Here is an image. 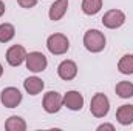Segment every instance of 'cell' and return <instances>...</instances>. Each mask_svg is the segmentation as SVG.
Instances as JSON below:
<instances>
[{
    "instance_id": "8",
    "label": "cell",
    "mask_w": 133,
    "mask_h": 131,
    "mask_svg": "<svg viewBox=\"0 0 133 131\" xmlns=\"http://www.w3.org/2000/svg\"><path fill=\"white\" fill-rule=\"evenodd\" d=\"M26 49L22 45H12L6 51V62L11 66H20L26 59Z\"/></svg>"
},
{
    "instance_id": "9",
    "label": "cell",
    "mask_w": 133,
    "mask_h": 131,
    "mask_svg": "<svg viewBox=\"0 0 133 131\" xmlns=\"http://www.w3.org/2000/svg\"><path fill=\"white\" fill-rule=\"evenodd\" d=\"M64 106L71 111H81L84 106V96L79 91H66L64 94Z\"/></svg>"
},
{
    "instance_id": "3",
    "label": "cell",
    "mask_w": 133,
    "mask_h": 131,
    "mask_svg": "<svg viewBox=\"0 0 133 131\" xmlns=\"http://www.w3.org/2000/svg\"><path fill=\"white\" fill-rule=\"evenodd\" d=\"M108 110H110V100L105 94L102 93H96L93 97H91V102H90V113L98 117V119H102L108 114Z\"/></svg>"
},
{
    "instance_id": "11",
    "label": "cell",
    "mask_w": 133,
    "mask_h": 131,
    "mask_svg": "<svg viewBox=\"0 0 133 131\" xmlns=\"http://www.w3.org/2000/svg\"><path fill=\"white\" fill-rule=\"evenodd\" d=\"M66 9H68V0H56L50 6V11H48L50 20H53V22L61 20L66 14Z\"/></svg>"
},
{
    "instance_id": "6",
    "label": "cell",
    "mask_w": 133,
    "mask_h": 131,
    "mask_svg": "<svg viewBox=\"0 0 133 131\" xmlns=\"http://www.w3.org/2000/svg\"><path fill=\"white\" fill-rule=\"evenodd\" d=\"M25 63H26V68L31 71V72H42L46 69L48 66V60L46 57L39 53V51H33L30 54H26V59H25Z\"/></svg>"
},
{
    "instance_id": "19",
    "label": "cell",
    "mask_w": 133,
    "mask_h": 131,
    "mask_svg": "<svg viewBox=\"0 0 133 131\" xmlns=\"http://www.w3.org/2000/svg\"><path fill=\"white\" fill-rule=\"evenodd\" d=\"M17 3L25 9H30V8H34L37 5V0H17Z\"/></svg>"
},
{
    "instance_id": "5",
    "label": "cell",
    "mask_w": 133,
    "mask_h": 131,
    "mask_svg": "<svg viewBox=\"0 0 133 131\" xmlns=\"http://www.w3.org/2000/svg\"><path fill=\"white\" fill-rule=\"evenodd\" d=\"M124 23H125V14L121 9H110L102 17V25L108 30L121 28Z\"/></svg>"
},
{
    "instance_id": "22",
    "label": "cell",
    "mask_w": 133,
    "mask_h": 131,
    "mask_svg": "<svg viewBox=\"0 0 133 131\" xmlns=\"http://www.w3.org/2000/svg\"><path fill=\"white\" fill-rule=\"evenodd\" d=\"M3 76V66H2V63H0V77Z\"/></svg>"
},
{
    "instance_id": "2",
    "label": "cell",
    "mask_w": 133,
    "mask_h": 131,
    "mask_svg": "<svg viewBox=\"0 0 133 131\" xmlns=\"http://www.w3.org/2000/svg\"><path fill=\"white\" fill-rule=\"evenodd\" d=\"M46 48L53 56H62L70 49V40L65 34L56 33L46 39Z\"/></svg>"
},
{
    "instance_id": "10",
    "label": "cell",
    "mask_w": 133,
    "mask_h": 131,
    "mask_svg": "<svg viewBox=\"0 0 133 131\" xmlns=\"http://www.w3.org/2000/svg\"><path fill=\"white\" fill-rule=\"evenodd\" d=\"M57 74L62 80H73L77 76V65L73 60H64L57 66Z\"/></svg>"
},
{
    "instance_id": "14",
    "label": "cell",
    "mask_w": 133,
    "mask_h": 131,
    "mask_svg": "<svg viewBox=\"0 0 133 131\" xmlns=\"http://www.w3.org/2000/svg\"><path fill=\"white\" fill-rule=\"evenodd\" d=\"M5 128L8 131H25L26 130V122L20 116H11L6 119Z\"/></svg>"
},
{
    "instance_id": "18",
    "label": "cell",
    "mask_w": 133,
    "mask_h": 131,
    "mask_svg": "<svg viewBox=\"0 0 133 131\" xmlns=\"http://www.w3.org/2000/svg\"><path fill=\"white\" fill-rule=\"evenodd\" d=\"M16 28L11 23H2L0 25V43H8L14 39Z\"/></svg>"
},
{
    "instance_id": "13",
    "label": "cell",
    "mask_w": 133,
    "mask_h": 131,
    "mask_svg": "<svg viewBox=\"0 0 133 131\" xmlns=\"http://www.w3.org/2000/svg\"><path fill=\"white\" fill-rule=\"evenodd\" d=\"M116 120L121 125H132L133 123V105H121L116 111Z\"/></svg>"
},
{
    "instance_id": "17",
    "label": "cell",
    "mask_w": 133,
    "mask_h": 131,
    "mask_svg": "<svg viewBox=\"0 0 133 131\" xmlns=\"http://www.w3.org/2000/svg\"><path fill=\"white\" fill-rule=\"evenodd\" d=\"M118 69L121 74H133V54H125L121 57V60L118 62Z\"/></svg>"
},
{
    "instance_id": "15",
    "label": "cell",
    "mask_w": 133,
    "mask_h": 131,
    "mask_svg": "<svg viewBox=\"0 0 133 131\" xmlns=\"http://www.w3.org/2000/svg\"><path fill=\"white\" fill-rule=\"evenodd\" d=\"M82 12L87 16H95L102 9V0H82Z\"/></svg>"
},
{
    "instance_id": "1",
    "label": "cell",
    "mask_w": 133,
    "mask_h": 131,
    "mask_svg": "<svg viewBox=\"0 0 133 131\" xmlns=\"http://www.w3.org/2000/svg\"><path fill=\"white\" fill-rule=\"evenodd\" d=\"M105 35L99 30H88L84 34V46L90 53H101L105 48Z\"/></svg>"
},
{
    "instance_id": "16",
    "label": "cell",
    "mask_w": 133,
    "mask_h": 131,
    "mask_svg": "<svg viewBox=\"0 0 133 131\" xmlns=\"http://www.w3.org/2000/svg\"><path fill=\"white\" fill-rule=\"evenodd\" d=\"M115 91H116V94L121 99H130V97H133V83L132 82H127V80L118 82L116 86H115Z\"/></svg>"
},
{
    "instance_id": "7",
    "label": "cell",
    "mask_w": 133,
    "mask_h": 131,
    "mask_svg": "<svg viewBox=\"0 0 133 131\" xmlns=\"http://www.w3.org/2000/svg\"><path fill=\"white\" fill-rule=\"evenodd\" d=\"M0 102H2V105L6 106V108H16V106H19L20 102H22V93H20L17 88H14V86H8V88H5V90L2 91V94H0Z\"/></svg>"
},
{
    "instance_id": "21",
    "label": "cell",
    "mask_w": 133,
    "mask_h": 131,
    "mask_svg": "<svg viewBox=\"0 0 133 131\" xmlns=\"http://www.w3.org/2000/svg\"><path fill=\"white\" fill-rule=\"evenodd\" d=\"M5 9H6V6H5V3H3V2L0 0V17H2L3 14H5Z\"/></svg>"
},
{
    "instance_id": "12",
    "label": "cell",
    "mask_w": 133,
    "mask_h": 131,
    "mask_svg": "<svg viewBox=\"0 0 133 131\" xmlns=\"http://www.w3.org/2000/svg\"><path fill=\"white\" fill-rule=\"evenodd\" d=\"M43 86H45L43 80L39 79L37 76H31V77L25 79V82H23V88H25V91L30 96H37L39 93H42L43 91Z\"/></svg>"
},
{
    "instance_id": "20",
    "label": "cell",
    "mask_w": 133,
    "mask_h": 131,
    "mask_svg": "<svg viewBox=\"0 0 133 131\" xmlns=\"http://www.w3.org/2000/svg\"><path fill=\"white\" fill-rule=\"evenodd\" d=\"M102 130H110V131H115V127L111 123H102L98 127V131H102Z\"/></svg>"
},
{
    "instance_id": "4",
    "label": "cell",
    "mask_w": 133,
    "mask_h": 131,
    "mask_svg": "<svg viewBox=\"0 0 133 131\" xmlns=\"http://www.w3.org/2000/svg\"><path fill=\"white\" fill-rule=\"evenodd\" d=\"M42 106H43V110H45L48 114L59 113L61 108L64 106V96H61V94L56 93V91H48V93L43 96Z\"/></svg>"
}]
</instances>
